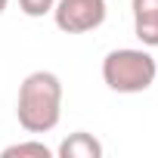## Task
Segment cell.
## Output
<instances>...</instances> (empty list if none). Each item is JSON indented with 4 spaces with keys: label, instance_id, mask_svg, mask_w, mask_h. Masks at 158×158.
I'll return each instance as SVG.
<instances>
[{
    "label": "cell",
    "instance_id": "4",
    "mask_svg": "<svg viewBox=\"0 0 158 158\" xmlns=\"http://www.w3.org/2000/svg\"><path fill=\"white\" fill-rule=\"evenodd\" d=\"M133 34L143 47H158V0H130Z\"/></svg>",
    "mask_w": 158,
    "mask_h": 158
},
{
    "label": "cell",
    "instance_id": "3",
    "mask_svg": "<svg viewBox=\"0 0 158 158\" xmlns=\"http://www.w3.org/2000/svg\"><path fill=\"white\" fill-rule=\"evenodd\" d=\"M109 16L106 0H56L53 22L65 34H87L96 31Z\"/></svg>",
    "mask_w": 158,
    "mask_h": 158
},
{
    "label": "cell",
    "instance_id": "8",
    "mask_svg": "<svg viewBox=\"0 0 158 158\" xmlns=\"http://www.w3.org/2000/svg\"><path fill=\"white\" fill-rule=\"evenodd\" d=\"M6 6H10V0H0V16L6 13Z\"/></svg>",
    "mask_w": 158,
    "mask_h": 158
},
{
    "label": "cell",
    "instance_id": "7",
    "mask_svg": "<svg viewBox=\"0 0 158 158\" xmlns=\"http://www.w3.org/2000/svg\"><path fill=\"white\" fill-rule=\"evenodd\" d=\"M53 6H56V0H19V10L28 19H44L53 13Z\"/></svg>",
    "mask_w": 158,
    "mask_h": 158
},
{
    "label": "cell",
    "instance_id": "2",
    "mask_svg": "<svg viewBox=\"0 0 158 158\" xmlns=\"http://www.w3.org/2000/svg\"><path fill=\"white\" fill-rule=\"evenodd\" d=\"M155 77H158V62L149 50L118 47L102 59V81L115 93H143L155 84Z\"/></svg>",
    "mask_w": 158,
    "mask_h": 158
},
{
    "label": "cell",
    "instance_id": "6",
    "mask_svg": "<svg viewBox=\"0 0 158 158\" xmlns=\"http://www.w3.org/2000/svg\"><path fill=\"white\" fill-rule=\"evenodd\" d=\"M3 158H53V149L40 139H22V143H13L0 152Z\"/></svg>",
    "mask_w": 158,
    "mask_h": 158
},
{
    "label": "cell",
    "instance_id": "1",
    "mask_svg": "<svg viewBox=\"0 0 158 158\" xmlns=\"http://www.w3.org/2000/svg\"><path fill=\"white\" fill-rule=\"evenodd\" d=\"M16 118L25 133H50L62 118V81L56 71H31L19 84Z\"/></svg>",
    "mask_w": 158,
    "mask_h": 158
},
{
    "label": "cell",
    "instance_id": "5",
    "mask_svg": "<svg viewBox=\"0 0 158 158\" xmlns=\"http://www.w3.org/2000/svg\"><path fill=\"white\" fill-rule=\"evenodd\" d=\"M56 155L59 158H102V143L87 130H74L62 139Z\"/></svg>",
    "mask_w": 158,
    "mask_h": 158
}]
</instances>
